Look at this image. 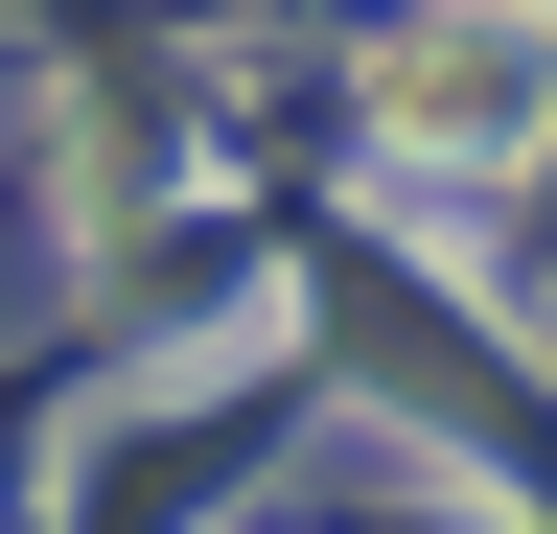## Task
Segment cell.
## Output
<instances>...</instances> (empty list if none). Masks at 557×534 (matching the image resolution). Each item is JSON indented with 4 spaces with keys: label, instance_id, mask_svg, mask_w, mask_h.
I'll return each mask as SVG.
<instances>
[{
    "label": "cell",
    "instance_id": "cell-1",
    "mask_svg": "<svg viewBox=\"0 0 557 534\" xmlns=\"http://www.w3.org/2000/svg\"><path fill=\"white\" fill-rule=\"evenodd\" d=\"M372 140L511 163V140H534V24H487V0H442V24H395V47H372Z\"/></svg>",
    "mask_w": 557,
    "mask_h": 534
}]
</instances>
